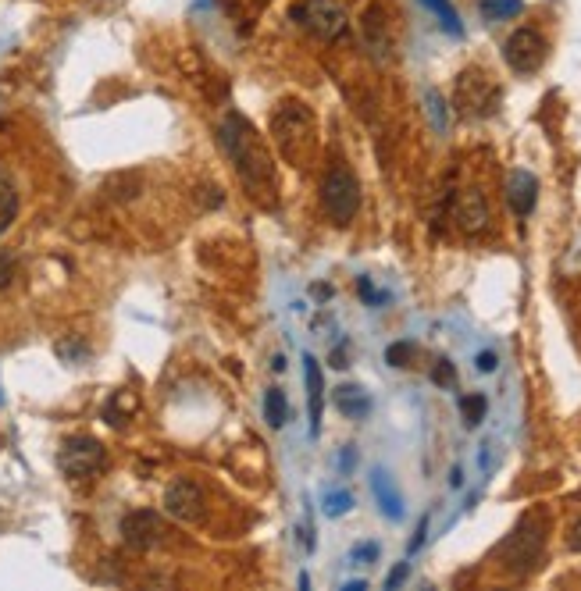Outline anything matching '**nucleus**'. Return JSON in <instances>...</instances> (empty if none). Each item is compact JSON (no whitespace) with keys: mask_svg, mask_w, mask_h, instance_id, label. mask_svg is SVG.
<instances>
[{"mask_svg":"<svg viewBox=\"0 0 581 591\" xmlns=\"http://www.w3.org/2000/svg\"><path fill=\"white\" fill-rule=\"evenodd\" d=\"M332 403H336L339 413H346V417H353V421H361L364 413L371 410V399L364 396V389H357V385H343V389H336Z\"/></svg>","mask_w":581,"mask_h":591,"instance_id":"2eb2a0df","label":"nucleus"},{"mask_svg":"<svg viewBox=\"0 0 581 591\" xmlns=\"http://www.w3.org/2000/svg\"><path fill=\"white\" fill-rule=\"evenodd\" d=\"M407 574H410V567H407V563H400V567H396L393 574L385 577V588H389V591H393V588H400V584L407 581Z\"/></svg>","mask_w":581,"mask_h":591,"instance_id":"bb28decb","label":"nucleus"},{"mask_svg":"<svg viewBox=\"0 0 581 591\" xmlns=\"http://www.w3.org/2000/svg\"><path fill=\"white\" fill-rule=\"evenodd\" d=\"M122 538L129 549L147 552L164 542V520L154 510H132L122 517Z\"/></svg>","mask_w":581,"mask_h":591,"instance_id":"9d476101","label":"nucleus"},{"mask_svg":"<svg viewBox=\"0 0 581 591\" xmlns=\"http://www.w3.org/2000/svg\"><path fill=\"white\" fill-rule=\"evenodd\" d=\"M425 104H428V114H432V122H435V132L446 129V114H442V97L435 90L425 93Z\"/></svg>","mask_w":581,"mask_h":591,"instance_id":"b1692460","label":"nucleus"},{"mask_svg":"<svg viewBox=\"0 0 581 591\" xmlns=\"http://www.w3.org/2000/svg\"><path fill=\"white\" fill-rule=\"evenodd\" d=\"M500 104V90L482 72H464L457 82V107L471 118H485Z\"/></svg>","mask_w":581,"mask_h":591,"instance_id":"6e6552de","label":"nucleus"},{"mask_svg":"<svg viewBox=\"0 0 581 591\" xmlns=\"http://www.w3.org/2000/svg\"><path fill=\"white\" fill-rule=\"evenodd\" d=\"M503 57H507V65L521 75H532L542 68L546 61V40H542L535 29H517L507 43H503Z\"/></svg>","mask_w":581,"mask_h":591,"instance_id":"1a4fd4ad","label":"nucleus"},{"mask_svg":"<svg viewBox=\"0 0 581 591\" xmlns=\"http://www.w3.org/2000/svg\"><path fill=\"white\" fill-rule=\"evenodd\" d=\"M535 200H539V179L532 171H510L507 179V203L517 218H528L535 211Z\"/></svg>","mask_w":581,"mask_h":591,"instance_id":"f8f14e48","label":"nucleus"},{"mask_svg":"<svg viewBox=\"0 0 581 591\" xmlns=\"http://www.w3.org/2000/svg\"><path fill=\"white\" fill-rule=\"evenodd\" d=\"M418 353V346L414 342H396V346H389L385 349V360L393 367H410V357Z\"/></svg>","mask_w":581,"mask_h":591,"instance_id":"5701e85b","label":"nucleus"},{"mask_svg":"<svg viewBox=\"0 0 581 591\" xmlns=\"http://www.w3.org/2000/svg\"><path fill=\"white\" fill-rule=\"evenodd\" d=\"M218 143H221V150L236 161L243 182H250V186L261 189V193L264 189H271V186H279V182H275V168H271L268 150H264V143L257 139L254 125L246 122L243 114L229 111L225 118H221Z\"/></svg>","mask_w":581,"mask_h":591,"instance_id":"f257e3e1","label":"nucleus"},{"mask_svg":"<svg viewBox=\"0 0 581 591\" xmlns=\"http://www.w3.org/2000/svg\"><path fill=\"white\" fill-rule=\"evenodd\" d=\"M15 218H18V189H15V182L0 171V235L15 225Z\"/></svg>","mask_w":581,"mask_h":591,"instance_id":"dca6fc26","label":"nucleus"},{"mask_svg":"<svg viewBox=\"0 0 581 591\" xmlns=\"http://www.w3.org/2000/svg\"><path fill=\"white\" fill-rule=\"evenodd\" d=\"M353 506V495L346 492V488H336V492L325 495V513L328 517H343V513H350Z\"/></svg>","mask_w":581,"mask_h":591,"instance_id":"412c9836","label":"nucleus"},{"mask_svg":"<svg viewBox=\"0 0 581 591\" xmlns=\"http://www.w3.org/2000/svg\"><path fill=\"white\" fill-rule=\"evenodd\" d=\"M435 381H439V385H453V367H450V360H439V367H435Z\"/></svg>","mask_w":581,"mask_h":591,"instance_id":"cd10ccee","label":"nucleus"},{"mask_svg":"<svg viewBox=\"0 0 581 591\" xmlns=\"http://www.w3.org/2000/svg\"><path fill=\"white\" fill-rule=\"evenodd\" d=\"M460 410H464V424H467V428H475V424H482V417H485V396L460 399Z\"/></svg>","mask_w":581,"mask_h":591,"instance_id":"4be33fe9","label":"nucleus"},{"mask_svg":"<svg viewBox=\"0 0 581 591\" xmlns=\"http://www.w3.org/2000/svg\"><path fill=\"white\" fill-rule=\"evenodd\" d=\"M321 207L336 225H350L361 211V182L353 179V171L336 164L321 182Z\"/></svg>","mask_w":581,"mask_h":591,"instance_id":"20e7f679","label":"nucleus"},{"mask_svg":"<svg viewBox=\"0 0 581 591\" xmlns=\"http://www.w3.org/2000/svg\"><path fill=\"white\" fill-rule=\"evenodd\" d=\"M378 556V545H357L353 549V559H375Z\"/></svg>","mask_w":581,"mask_h":591,"instance_id":"7c9ffc66","label":"nucleus"},{"mask_svg":"<svg viewBox=\"0 0 581 591\" xmlns=\"http://www.w3.org/2000/svg\"><path fill=\"white\" fill-rule=\"evenodd\" d=\"M453 221H457L464 232H482L489 225V203L478 189H464V193L453 200Z\"/></svg>","mask_w":581,"mask_h":591,"instance_id":"9b49d317","label":"nucleus"},{"mask_svg":"<svg viewBox=\"0 0 581 591\" xmlns=\"http://www.w3.org/2000/svg\"><path fill=\"white\" fill-rule=\"evenodd\" d=\"M371 492H375L378 506H382V513L389 520H400L403 517V495L396 492V485L389 481V474H385L382 467L371 474Z\"/></svg>","mask_w":581,"mask_h":591,"instance_id":"4468645a","label":"nucleus"},{"mask_svg":"<svg viewBox=\"0 0 581 591\" xmlns=\"http://www.w3.org/2000/svg\"><path fill=\"white\" fill-rule=\"evenodd\" d=\"M478 371H482V374H492V371H496V353H492V349L478 353Z\"/></svg>","mask_w":581,"mask_h":591,"instance_id":"c85d7f7f","label":"nucleus"},{"mask_svg":"<svg viewBox=\"0 0 581 591\" xmlns=\"http://www.w3.org/2000/svg\"><path fill=\"white\" fill-rule=\"evenodd\" d=\"M271 136H275V146L279 154L286 157L289 164L300 168L307 157H311L314 146V118L303 104H282L279 111L271 114Z\"/></svg>","mask_w":581,"mask_h":591,"instance_id":"f03ea898","label":"nucleus"},{"mask_svg":"<svg viewBox=\"0 0 581 591\" xmlns=\"http://www.w3.org/2000/svg\"><path fill=\"white\" fill-rule=\"evenodd\" d=\"M104 463H107L104 446H100V442H97L93 435H75V438H68L65 446H61V453H58L61 474H65V478H72V481L93 478V474H100V470H104Z\"/></svg>","mask_w":581,"mask_h":591,"instance_id":"39448f33","label":"nucleus"},{"mask_svg":"<svg viewBox=\"0 0 581 591\" xmlns=\"http://www.w3.org/2000/svg\"><path fill=\"white\" fill-rule=\"evenodd\" d=\"M567 545H571V552H581V520H574L567 531Z\"/></svg>","mask_w":581,"mask_h":591,"instance_id":"c756f323","label":"nucleus"},{"mask_svg":"<svg viewBox=\"0 0 581 591\" xmlns=\"http://www.w3.org/2000/svg\"><path fill=\"white\" fill-rule=\"evenodd\" d=\"M164 513L172 520H179V524H200L207 513V495L204 488L197 485V481L189 478H179L168 485V492H164Z\"/></svg>","mask_w":581,"mask_h":591,"instance_id":"423d86ee","label":"nucleus"},{"mask_svg":"<svg viewBox=\"0 0 581 591\" xmlns=\"http://www.w3.org/2000/svg\"><path fill=\"white\" fill-rule=\"evenodd\" d=\"M296 18L321 40H339L346 33V11L336 0H303L296 8Z\"/></svg>","mask_w":581,"mask_h":591,"instance_id":"0eeeda50","label":"nucleus"},{"mask_svg":"<svg viewBox=\"0 0 581 591\" xmlns=\"http://www.w3.org/2000/svg\"><path fill=\"white\" fill-rule=\"evenodd\" d=\"M15 282V257L8 250H0V289H8Z\"/></svg>","mask_w":581,"mask_h":591,"instance_id":"393cba45","label":"nucleus"},{"mask_svg":"<svg viewBox=\"0 0 581 591\" xmlns=\"http://www.w3.org/2000/svg\"><path fill=\"white\" fill-rule=\"evenodd\" d=\"M104 193L111 200H132V196L140 193V175H115V179H107Z\"/></svg>","mask_w":581,"mask_h":591,"instance_id":"6ab92c4d","label":"nucleus"},{"mask_svg":"<svg viewBox=\"0 0 581 591\" xmlns=\"http://www.w3.org/2000/svg\"><path fill=\"white\" fill-rule=\"evenodd\" d=\"M264 421H268L271 428H286L289 403H286V392L282 389H268V396H264Z\"/></svg>","mask_w":581,"mask_h":591,"instance_id":"a211bd4d","label":"nucleus"},{"mask_svg":"<svg viewBox=\"0 0 581 591\" xmlns=\"http://www.w3.org/2000/svg\"><path fill=\"white\" fill-rule=\"evenodd\" d=\"M524 4L521 0H482V15L492 18V22H503V18L521 15Z\"/></svg>","mask_w":581,"mask_h":591,"instance_id":"aec40b11","label":"nucleus"},{"mask_svg":"<svg viewBox=\"0 0 581 591\" xmlns=\"http://www.w3.org/2000/svg\"><path fill=\"white\" fill-rule=\"evenodd\" d=\"M421 4H425V8L439 18V25L450 36H464V25H460V15H457V8H453L450 0H421Z\"/></svg>","mask_w":581,"mask_h":591,"instance_id":"f3484780","label":"nucleus"},{"mask_svg":"<svg viewBox=\"0 0 581 591\" xmlns=\"http://www.w3.org/2000/svg\"><path fill=\"white\" fill-rule=\"evenodd\" d=\"M357 292H361V296H364L368 303H382V300H385L382 292H375V285H371L368 278H361V282H357Z\"/></svg>","mask_w":581,"mask_h":591,"instance_id":"a878e982","label":"nucleus"},{"mask_svg":"<svg viewBox=\"0 0 581 591\" xmlns=\"http://www.w3.org/2000/svg\"><path fill=\"white\" fill-rule=\"evenodd\" d=\"M542 545H546V517H542V513H528V517L510 531L507 542L496 549V556L503 559V567L507 570L524 574V570L535 567Z\"/></svg>","mask_w":581,"mask_h":591,"instance_id":"7ed1b4c3","label":"nucleus"},{"mask_svg":"<svg viewBox=\"0 0 581 591\" xmlns=\"http://www.w3.org/2000/svg\"><path fill=\"white\" fill-rule=\"evenodd\" d=\"M303 374H307V399H311V435L321 431V410H325V378L314 357H303Z\"/></svg>","mask_w":581,"mask_h":591,"instance_id":"ddd939ff","label":"nucleus"}]
</instances>
